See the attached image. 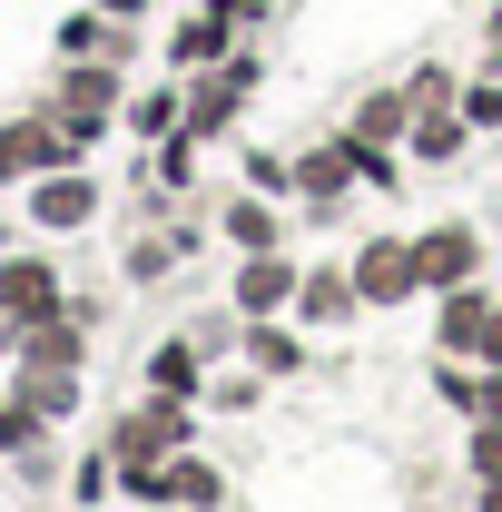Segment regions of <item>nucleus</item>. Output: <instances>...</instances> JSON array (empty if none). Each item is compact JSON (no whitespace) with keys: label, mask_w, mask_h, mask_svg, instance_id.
<instances>
[{"label":"nucleus","mask_w":502,"mask_h":512,"mask_svg":"<svg viewBox=\"0 0 502 512\" xmlns=\"http://www.w3.org/2000/svg\"><path fill=\"white\" fill-rule=\"evenodd\" d=\"M296 306H306L315 325H335L345 306H355V286H345V276H306V286H296Z\"/></svg>","instance_id":"obj_8"},{"label":"nucleus","mask_w":502,"mask_h":512,"mask_svg":"<svg viewBox=\"0 0 502 512\" xmlns=\"http://www.w3.org/2000/svg\"><path fill=\"white\" fill-rule=\"evenodd\" d=\"M168 493H178V503H217V473H207V463H178Z\"/></svg>","instance_id":"obj_12"},{"label":"nucleus","mask_w":502,"mask_h":512,"mask_svg":"<svg viewBox=\"0 0 502 512\" xmlns=\"http://www.w3.org/2000/svg\"><path fill=\"white\" fill-rule=\"evenodd\" d=\"M404 286H424V266H414V247H375L365 266H355V296H404Z\"/></svg>","instance_id":"obj_3"},{"label":"nucleus","mask_w":502,"mask_h":512,"mask_svg":"<svg viewBox=\"0 0 502 512\" xmlns=\"http://www.w3.org/2000/svg\"><path fill=\"white\" fill-rule=\"evenodd\" d=\"M89 217V178H50L40 188V227H79Z\"/></svg>","instance_id":"obj_7"},{"label":"nucleus","mask_w":502,"mask_h":512,"mask_svg":"<svg viewBox=\"0 0 502 512\" xmlns=\"http://www.w3.org/2000/svg\"><path fill=\"white\" fill-rule=\"evenodd\" d=\"M227 40H237V30H227L217 10H197V20H178V40H168V50L197 69V60H227Z\"/></svg>","instance_id":"obj_5"},{"label":"nucleus","mask_w":502,"mask_h":512,"mask_svg":"<svg viewBox=\"0 0 502 512\" xmlns=\"http://www.w3.org/2000/svg\"><path fill=\"white\" fill-rule=\"evenodd\" d=\"M483 316H493L483 296H453V306H443V345H453V355H483Z\"/></svg>","instance_id":"obj_6"},{"label":"nucleus","mask_w":502,"mask_h":512,"mask_svg":"<svg viewBox=\"0 0 502 512\" xmlns=\"http://www.w3.org/2000/svg\"><path fill=\"white\" fill-rule=\"evenodd\" d=\"M473 463H483V473L502 483V434H483V444H473Z\"/></svg>","instance_id":"obj_14"},{"label":"nucleus","mask_w":502,"mask_h":512,"mask_svg":"<svg viewBox=\"0 0 502 512\" xmlns=\"http://www.w3.org/2000/svg\"><path fill=\"white\" fill-rule=\"evenodd\" d=\"M483 414H493V424H502V375H493V384H483Z\"/></svg>","instance_id":"obj_15"},{"label":"nucleus","mask_w":502,"mask_h":512,"mask_svg":"<svg viewBox=\"0 0 502 512\" xmlns=\"http://www.w3.org/2000/svg\"><path fill=\"white\" fill-rule=\"evenodd\" d=\"M414 266H424V286H453V276L473 266V237H463V227H434V237L414 247Z\"/></svg>","instance_id":"obj_4"},{"label":"nucleus","mask_w":502,"mask_h":512,"mask_svg":"<svg viewBox=\"0 0 502 512\" xmlns=\"http://www.w3.org/2000/svg\"><path fill=\"white\" fill-rule=\"evenodd\" d=\"M493 50H502V10H493Z\"/></svg>","instance_id":"obj_16"},{"label":"nucleus","mask_w":502,"mask_h":512,"mask_svg":"<svg viewBox=\"0 0 502 512\" xmlns=\"http://www.w3.org/2000/svg\"><path fill=\"white\" fill-rule=\"evenodd\" d=\"M463 119H473V128H502V89H473V99H463Z\"/></svg>","instance_id":"obj_13"},{"label":"nucleus","mask_w":502,"mask_h":512,"mask_svg":"<svg viewBox=\"0 0 502 512\" xmlns=\"http://www.w3.org/2000/svg\"><path fill=\"white\" fill-rule=\"evenodd\" d=\"M128 119L148 128V138H168V128L188 119V99H178V89H148V99H138V109H128Z\"/></svg>","instance_id":"obj_9"},{"label":"nucleus","mask_w":502,"mask_h":512,"mask_svg":"<svg viewBox=\"0 0 502 512\" xmlns=\"http://www.w3.org/2000/svg\"><path fill=\"white\" fill-rule=\"evenodd\" d=\"M148 375H158V394H188V384H197V355H188V345H158Z\"/></svg>","instance_id":"obj_10"},{"label":"nucleus","mask_w":502,"mask_h":512,"mask_svg":"<svg viewBox=\"0 0 502 512\" xmlns=\"http://www.w3.org/2000/svg\"><path fill=\"white\" fill-rule=\"evenodd\" d=\"M237 296H247V306H276V296H286V266H247Z\"/></svg>","instance_id":"obj_11"},{"label":"nucleus","mask_w":502,"mask_h":512,"mask_svg":"<svg viewBox=\"0 0 502 512\" xmlns=\"http://www.w3.org/2000/svg\"><path fill=\"white\" fill-rule=\"evenodd\" d=\"M109 109H119V79H109V60H89V69H69V79H60V109H50V119L79 138V128H99Z\"/></svg>","instance_id":"obj_1"},{"label":"nucleus","mask_w":502,"mask_h":512,"mask_svg":"<svg viewBox=\"0 0 502 512\" xmlns=\"http://www.w3.org/2000/svg\"><path fill=\"white\" fill-rule=\"evenodd\" d=\"M50 306H60V286H50V266H0V316H10V325L50 316Z\"/></svg>","instance_id":"obj_2"}]
</instances>
